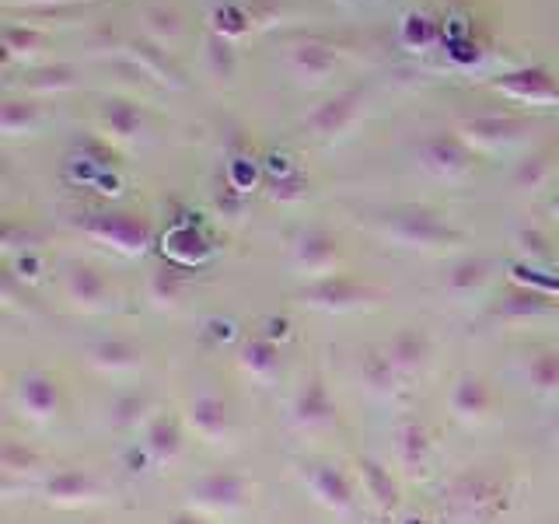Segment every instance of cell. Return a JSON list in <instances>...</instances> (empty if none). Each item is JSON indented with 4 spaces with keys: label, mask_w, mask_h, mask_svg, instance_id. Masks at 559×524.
<instances>
[{
    "label": "cell",
    "mask_w": 559,
    "mask_h": 524,
    "mask_svg": "<svg viewBox=\"0 0 559 524\" xmlns=\"http://www.w3.org/2000/svg\"><path fill=\"white\" fill-rule=\"evenodd\" d=\"M511 500V476L497 468H465L448 489V503L462 524H493Z\"/></svg>",
    "instance_id": "6da1fadb"
},
{
    "label": "cell",
    "mask_w": 559,
    "mask_h": 524,
    "mask_svg": "<svg viewBox=\"0 0 559 524\" xmlns=\"http://www.w3.org/2000/svg\"><path fill=\"white\" fill-rule=\"evenodd\" d=\"M186 497H189V511H197L210 521L238 517L252 507L255 483L249 476H241V472L217 468V472H206L200 479H192Z\"/></svg>",
    "instance_id": "7a4b0ae2"
},
{
    "label": "cell",
    "mask_w": 559,
    "mask_h": 524,
    "mask_svg": "<svg viewBox=\"0 0 559 524\" xmlns=\"http://www.w3.org/2000/svg\"><path fill=\"white\" fill-rule=\"evenodd\" d=\"M297 476H301L311 500L322 503L325 511L340 514V517H349L357 511V489H354V483H349V476L340 465L311 458V462H305L301 468H297Z\"/></svg>",
    "instance_id": "3957f363"
},
{
    "label": "cell",
    "mask_w": 559,
    "mask_h": 524,
    "mask_svg": "<svg viewBox=\"0 0 559 524\" xmlns=\"http://www.w3.org/2000/svg\"><path fill=\"white\" fill-rule=\"evenodd\" d=\"M182 424L200 437L203 444L210 448H221L235 437V413L231 406L224 402V395L217 392H192L186 402V413H182Z\"/></svg>",
    "instance_id": "277c9868"
},
{
    "label": "cell",
    "mask_w": 559,
    "mask_h": 524,
    "mask_svg": "<svg viewBox=\"0 0 559 524\" xmlns=\"http://www.w3.org/2000/svg\"><path fill=\"white\" fill-rule=\"evenodd\" d=\"M60 406H63V389L52 374L28 371L14 384V409L22 413V419H28L32 427L52 424V419L60 416Z\"/></svg>",
    "instance_id": "5b68a950"
},
{
    "label": "cell",
    "mask_w": 559,
    "mask_h": 524,
    "mask_svg": "<svg viewBox=\"0 0 559 524\" xmlns=\"http://www.w3.org/2000/svg\"><path fill=\"white\" fill-rule=\"evenodd\" d=\"M448 406H451V416L459 419L465 427H483L493 419V409H497V392L493 384L479 374H459L451 384V395H448Z\"/></svg>",
    "instance_id": "8992f818"
},
{
    "label": "cell",
    "mask_w": 559,
    "mask_h": 524,
    "mask_svg": "<svg viewBox=\"0 0 559 524\" xmlns=\"http://www.w3.org/2000/svg\"><path fill=\"white\" fill-rule=\"evenodd\" d=\"M374 297H378V290L360 284L354 276H322L319 284L301 290V301L319 311H357V308L371 305Z\"/></svg>",
    "instance_id": "52a82bcc"
},
{
    "label": "cell",
    "mask_w": 559,
    "mask_h": 524,
    "mask_svg": "<svg viewBox=\"0 0 559 524\" xmlns=\"http://www.w3.org/2000/svg\"><path fill=\"white\" fill-rule=\"evenodd\" d=\"M381 354L389 360L395 381L402 384V381H413L416 374L427 371V364L433 357V340L424 329H402L381 346Z\"/></svg>",
    "instance_id": "ba28073f"
},
{
    "label": "cell",
    "mask_w": 559,
    "mask_h": 524,
    "mask_svg": "<svg viewBox=\"0 0 559 524\" xmlns=\"http://www.w3.org/2000/svg\"><path fill=\"white\" fill-rule=\"evenodd\" d=\"M392 451H395V465L406 472V476H424L430 465V430L419 424L416 416H402L395 430H392Z\"/></svg>",
    "instance_id": "9c48e42d"
},
{
    "label": "cell",
    "mask_w": 559,
    "mask_h": 524,
    "mask_svg": "<svg viewBox=\"0 0 559 524\" xmlns=\"http://www.w3.org/2000/svg\"><path fill=\"white\" fill-rule=\"evenodd\" d=\"M290 416H294V424L308 433L329 430L332 424H336V402H332L322 378H308L301 389H297Z\"/></svg>",
    "instance_id": "30bf717a"
},
{
    "label": "cell",
    "mask_w": 559,
    "mask_h": 524,
    "mask_svg": "<svg viewBox=\"0 0 559 524\" xmlns=\"http://www.w3.org/2000/svg\"><path fill=\"white\" fill-rule=\"evenodd\" d=\"M419 165L437 175V179H462L472 168V151L459 136H430L419 147Z\"/></svg>",
    "instance_id": "8fae6325"
},
{
    "label": "cell",
    "mask_w": 559,
    "mask_h": 524,
    "mask_svg": "<svg viewBox=\"0 0 559 524\" xmlns=\"http://www.w3.org/2000/svg\"><path fill=\"white\" fill-rule=\"evenodd\" d=\"M389 235L406 245V249H441V245L459 241V235L433 214H399L389 224Z\"/></svg>",
    "instance_id": "7c38bea8"
},
{
    "label": "cell",
    "mask_w": 559,
    "mask_h": 524,
    "mask_svg": "<svg viewBox=\"0 0 559 524\" xmlns=\"http://www.w3.org/2000/svg\"><path fill=\"white\" fill-rule=\"evenodd\" d=\"M182 448H186V430H182L179 419L168 416V413H157V416L147 419V427H144V451H147V458L157 468L179 462Z\"/></svg>",
    "instance_id": "4fadbf2b"
},
{
    "label": "cell",
    "mask_w": 559,
    "mask_h": 524,
    "mask_svg": "<svg viewBox=\"0 0 559 524\" xmlns=\"http://www.w3.org/2000/svg\"><path fill=\"white\" fill-rule=\"evenodd\" d=\"M294 262H297V270L308 273V276H336L332 270H336V262H340V241L329 231L311 227V231H305L301 238H297Z\"/></svg>",
    "instance_id": "5bb4252c"
},
{
    "label": "cell",
    "mask_w": 559,
    "mask_h": 524,
    "mask_svg": "<svg viewBox=\"0 0 559 524\" xmlns=\"http://www.w3.org/2000/svg\"><path fill=\"white\" fill-rule=\"evenodd\" d=\"M43 493L49 503L57 507H84V503H95L102 497V483L84 468H63L57 476H49Z\"/></svg>",
    "instance_id": "9a60e30c"
},
{
    "label": "cell",
    "mask_w": 559,
    "mask_h": 524,
    "mask_svg": "<svg viewBox=\"0 0 559 524\" xmlns=\"http://www.w3.org/2000/svg\"><path fill=\"white\" fill-rule=\"evenodd\" d=\"M67 297L84 311H105L116 301V287L95 266H74L67 273Z\"/></svg>",
    "instance_id": "2e32d148"
},
{
    "label": "cell",
    "mask_w": 559,
    "mask_h": 524,
    "mask_svg": "<svg viewBox=\"0 0 559 524\" xmlns=\"http://www.w3.org/2000/svg\"><path fill=\"white\" fill-rule=\"evenodd\" d=\"M87 364L95 367L102 374H112V378H122V374H136L140 367H144V349H140L133 340H98L92 349H87Z\"/></svg>",
    "instance_id": "e0dca14e"
},
{
    "label": "cell",
    "mask_w": 559,
    "mask_h": 524,
    "mask_svg": "<svg viewBox=\"0 0 559 524\" xmlns=\"http://www.w3.org/2000/svg\"><path fill=\"white\" fill-rule=\"evenodd\" d=\"M238 367L252 381L259 384H273L284 371V357H280V346L266 336H249L238 349Z\"/></svg>",
    "instance_id": "ac0fdd59"
},
{
    "label": "cell",
    "mask_w": 559,
    "mask_h": 524,
    "mask_svg": "<svg viewBox=\"0 0 559 524\" xmlns=\"http://www.w3.org/2000/svg\"><path fill=\"white\" fill-rule=\"evenodd\" d=\"M92 231H95V238L116 245V249H119V252H127V255L140 252V249L147 245V224L140 221V217H133V214H109V217H98V224L92 227Z\"/></svg>",
    "instance_id": "d6986e66"
},
{
    "label": "cell",
    "mask_w": 559,
    "mask_h": 524,
    "mask_svg": "<svg viewBox=\"0 0 559 524\" xmlns=\"http://www.w3.org/2000/svg\"><path fill=\"white\" fill-rule=\"evenodd\" d=\"M357 468H360L364 493L378 503V511L392 514L395 507H399V479L392 476V468H384V465L374 462V458H360Z\"/></svg>",
    "instance_id": "ffe728a7"
},
{
    "label": "cell",
    "mask_w": 559,
    "mask_h": 524,
    "mask_svg": "<svg viewBox=\"0 0 559 524\" xmlns=\"http://www.w3.org/2000/svg\"><path fill=\"white\" fill-rule=\"evenodd\" d=\"M524 378L538 395L559 392V346H538L524 364Z\"/></svg>",
    "instance_id": "44dd1931"
},
{
    "label": "cell",
    "mask_w": 559,
    "mask_h": 524,
    "mask_svg": "<svg viewBox=\"0 0 559 524\" xmlns=\"http://www.w3.org/2000/svg\"><path fill=\"white\" fill-rule=\"evenodd\" d=\"M489 279V266L483 259H465V262H459V266L451 270V276H448V290L454 294V297H472L476 294L483 284Z\"/></svg>",
    "instance_id": "7402d4cb"
},
{
    "label": "cell",
    "mask_w": 559,
    "mask_h": 524,
    "mask_svg": "<svg viewBox=\"0 0 559 524\" xmlns=\"http://www.w3.org/2000/svg\"><path fill=\"white\" fill-rule=\"evenodd\" d=\"M354 98L357 95H343V98H336V102H329L325 109L314 116L311 122H314V130H322V133H336L340 127H343V119L354 112Z\"/></svg>",
    "instance_id": "603a6c76"
},
{
    "label": "cell",
    "mask_w": 559,
    "mask_h": 524,
    "mask_svg": "<svg viewBox=\"0 0 559 524\" xmlns=\"http://www.w3.org/2000/svg\"><path fill=\"white\" fill-rule=\"evenodd\" d=\"M511 130H521V122H511V119H479V122H468V136L472 140H489V144L514 136Z\"/></svg>",
    "instance_id": "cb8c5ba5"
},
{
    "label": "cell",
    "mask_w": 559,
    "mask_h": 524,
    "mask_svg": "<svg viewBox=\"0 0 559 524\" xmlns=\"http://www.w3.org/2000/svg\"><path fill=\"white\" fill-rule=\"evenodd\" d=\"M168 524H210V517H203V514L189 511V507H186V511H179V514H175Z\"/></svg>",
    "instance_id": "d4e9b609"
},
{
    "label": "cell",
    "mask_w": 559,
    "mask_h": 524,
    "mask_svg": "<svg viewBox=\"0 0 559 524\" xmlns=\"http://www.w3.org/2000/svg\"><path fill=\"white\" fill-rule=\"evenodd\" d=\"M556 210H559V200H556Z\"/></svg>",
    "instance_id": "484cf974"
}]
</instances>
